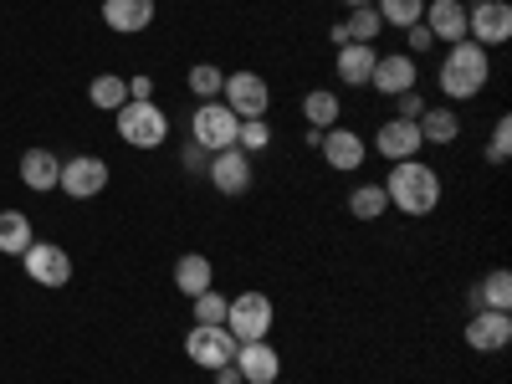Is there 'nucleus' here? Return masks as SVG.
Listing matches in <instances>:
<instances>
[{
    "instance_id": "1",
    "label": "nucleus",
    "mask_w": 512,
    "mask_h": 384,
    "mask_svg": "<svg viewBox=\"0 0 512 384\" xmlns=\"http://www.w3.org/2000/svg\"><path fill=\"white\" fill-rule=\"evenodd\" d=\"M384 195H390V210L420 221V216H431V210L441 205V175L425 159H400V164H390Z\"/></svg>"
},
{
    "instance_id": "2",
    "label": "nucleus",
    "mask_w": 512,
    "mask_h": 384,
    "mask_svg": "<svg viewBox=\"0 0 512 384\" xmlns=\"http://www.w3.org/2000/svg\"><path fill=\"white\" fill-rule=\"evenodd\" d=\"M436 77H441V98L466 103V98H477L487 88L492 62H487V52L477 47V41H456V47H446V62H441Z\"/></svg>"
},
{
    "instance_id": "3",
    "label": "nucleus",
    "mask_w": 512,
    "mask_h": 384,
    "mask_svg": "<svg viewBox=\"0 0 512 384\" xmlns=\"http://www.w3.org/2000/svg\"><path fill=\"white\" fill-rule=\"evenodd\" d=\"M277 328V308L267 292H236L231 308H226V333L236 344H256V338H272Z\"/></svg>"
},
{
    "instance_id": "4",
    "label": "nucleus",
    "mask_w": 512,
    "mask_h": 384,
    "mask_svg": "<svg viewBox=\"0 0 512 384\" xmlns=\"http://www.w3.org/2000/svg\"><path fill=\"white\" fill-rule=\"evenodd\" d=\"M113 118H118V139L128 149H159L169 139V118L159 113V103H134L128 98Z\"/></svg>"
},
{
    "instance_id": "5",
    "label": "nucleus",
    "mask_w": 512,
    "mask_h": 384,
    "mask_svg": "<svg viewBox=\"0 0 512 384\" xmlns=\"http://www.w3.org/2000/svg\"><path fill=\"white\" fill-rule=\"evenodd\" d=\"M236 128L241 118L221 103V98H210L190 113V144H200L205 154H221V149H236Z\"/></svg>"
},
{
    "instance_id": "6",
    "label": "nucleus",
    "mask_w": 512,
    "mask_h": 384,
    "mask_svg": "<svg viewBox=\"0 0 512 384\" xmlns=\"http://www.w3.org/2000/svg\"><path fill=\"white\" fill-rule=\"evenodd\" d=\"M185 359H195L200 369H226L231 359H236V338L226 333V323H195L190 333H185Z\"/></svg>"
},
{
    "instance_id": "7",
    "label": "nucleus",
    "mask_w": 512,
    "mask_h": 384,
    "mask_svg": "<svg viewBox=\"0 0 512 384\" xmlns=\"http://www.w3.org/2000/svg\"><path fill=\"white\" fill-rule=\"evenodd\" d=\"M507 36H512V6L507 0H477V6H466V41H477L482 52H492Z\"/></svg>"
},
{
    "instance_id": "8",
    "label": "nucleus",
    "mask_w": 512,
    "mask_h": 384,
    "mask_svg": "<svg viewBox=\"0 0 512 384\" xmlns=\"http://www.w3.org/2000/svg\"><path fill=\"white\" fill-rule=\"evenodd\" d=\"M221 103H226L236 118H267V108H272V88H267V77H262V72H226Z\"/></svg>"
},
{
    "instance_id": "9",
    "label": "nucleus",
    "mask_w": 512,
    "mask_h": 384,
    "mask_svg": "<svg viewBox=\"0 0 512 384\" xmlns=\"http://www.w3.org/2000/svg\"><path fill=\"white\" fill-rule=\"evenodd\" d=\"M205 180H210V190H216V195L241 200V195L256 185L251 154H241V149H221V154H210V164H205Z\"/></svg>"
},
{
    "instance_id": "10",
    "label": "nucleus",
    "mask_w": 512,
    "mask_h": 384,
    "mask_svg": "<svg viewBox=\"0 0 512 384\" xmlns=\"http://www.w3.org/2000/svg\"><path fill=\"white\" fill-rule=\"evenodd\" d=\"M57 190L72 195V200H93L108 190V164L98 154H72L62 159V175H57Z\"/></svg>"
},
{
    "instance_id": "11",
    "label": "nucleus",
    "mask_w": 512,
    "mask_h": 384,
    "mask_svg": "<svg viewBox=\"0 0 512 384\" xmlns=\"http://www.w3.org/2000/svg\"><path fill=\"white\" fill-rule=\"evenodd\" d=\"M21 262H26V277L36 287H67L72 282V256L57 246V241H31L21 251Z\"/></svg>"
},
{
    "instance_id": "12",
    "label": "nucleus",
    "mask_w": 512,
    "mask_h": 384,
    "mask_svg": "<svg viewBox=\"0 0 512 384\" xmlns=\"http://www.w3.org/2000/svg\"><path fill=\"white\" fill-rule=\"evenodd\" d=\"M420 149H425V139H420V123L415 118H384L374 128V154L379 159L400 164V159H415Z\"/></svg>"
},
{
    "instance_id": "13",
    "label": "nucleus",
    "mask_w": 512,
    "mask_h": 384,
    "mask_svg": "<svg viewBox=\"0 0 512 384\" xmlns=\"http://www.w3.org/2000/svg\"><path fill=\"white\" fill-rule=\"evenodd\" d=\"M369 88L384 93V98H400V93H415L420 88V67L410 52H390V57H379L374 72H369Z\"/></svg>"
},
{
    "instance_id": "14",
    "label": "nucleus",
    "mask_w": 512,
    "mask_h": 384,
    "mask_svg": "<svg viewBox=\"0 0 512 384\" xmlns=\"http://www.w3.org/2000/svg\"><path fill=\"white\" fill-rule=\"evenodd\" d=\"M512 344V313H497V308H477L466 318V349L477 354H497Z\"/></svg>"
},
{
    "instance_id": "15",
    "label": "nucleus",
    "mask_w": 512,
    "mask_h": 384,
    "mask_svg": "<svg viewBox=\"0 0 512 384\" xmlns=\"http://www.w3.org/2000/svg\"><path fill=\"white\" fill-rule=\"evenodd\" d=\"M236 374H241V384H277V374H282V359H277V349H272V338H256V344H236Z\"/></svg>"
},
{
    "instance_id": "16",
    "label": "nucleus",
    "mask_w": 512,
    "mask_h": 384,
    "mask_svg": "<svg viewBox=\"0 0 512 384\" xmlns=\"http://www.w3.org/2000/svg\"><path fill=\"white\" fill-rule=\"evenodd\" d=\"M318 154L338 169V175H349V169H359L364 159H369V149H364V139L354 134V128H323V139H318Z\"/></svg>"
},
{
    "instance_id": "17",
    "label": "nucleus",
    "mask_w": 512,
    "mask_h": 384,
    "mask_svg": "<svg viewBox=\"0 0 512 384\" xmlns=\"http://www.w3.org/2000/svg\"><path fill=\"white\" fill-rule=\"evenodd\" d=\"M420 26L431 31L436 41H446V47H456V41H466V6L461 0H425Z\"/></svg>"
},
{
    "instance_id": "18",
    "label": "nucleus",
    "mask_w": 512,
    "mask_h": 384,
    "mask_svg": "<svg viewBox=\"0 0 512 384\" xmlns=\"http://www.w3.org/2000/svg\"><path fill=\"white\" fill-rule=\"evenodd\" d=\"M379 52L369 47V41H344V47L333 52V72L344 88H369V72H374Z\"/></svg>"
},
{
    "instance_id": "19",
    "label": "nucleus",
    "mask_w": 512,
    "mask_h": 384,
    "mask_svg": "<svg viewBox=\"0 0 512 384\" xmlns=\"http://www.w3.org/2000/svg\"><path fill=\"white\" fill-rule=\"evenodd\" d=\"M103 21L118 36H134L154 26V0H103Z\"/></svg>"
},
{
    "instance_id": "20",
    "label": "nucleus",
    "mask_w": 512,
    "mask_h": 384,
    "mask_svg": "<svg viewBox=\"0 0 512 384\" xmlns=\"http://www.w3.org/2000/svg\"><path fill=\"white\" fill-rule=\"evenodd\" d=\"M57 175H62V159L52 149H26L21 154V185L26 190L47 195V190H57Z\"/></svg>"
},
{
    "instance_id": "21",
    "label": "nucleus",
    "mask_w": 512,
    "mask_h": 384,
    "mask_svg": "<svg viewBox=\"0 0 512 384\" xmlns=\"http://www.w3.org/2000/svg\"><path fill=\"white\" fill-rule=\"evenodd\" d=\"M175 287H180L185 297H200V292H210V287H216V267H210V256H200V251H185L180 262H175Z\"/></svg>"
},
{
    "instance_id": "22",
    "label": "nucleus",
    "mask_w": 512,
    "mask_h": 384,
    "mask_svg": "<svg viewBox=\"0 0 512 384\" xmlns=\"http://www.w3.org/2000/svg\"><path fill=\"white\" fill-rule=\"evenodd\" d=\"M415 123H420V139L425 144H456L461 139V113L456 108H441L436 103V108H425Z\"/></svg>"
},
{
    "instance_id": "23",
    "label": "nucleus",
    "mask_w": 512,
    "mask_h": 384,
    "mask_svg": "<svg viewBox=\"0 0 512 384\" xmlns=\"http://www.w3.org/2000/svg\"><path fill=\"white\" fill-rule=\"evenodd\" d=\"M472 303H477V308L507 313V308H512V272H507V267H492V272L482 277V287L472 292Z\"/></svg>"
},
{
    "instance_id": "24",
    "label": "nucleus",
    "mask_w": 512,
    "mask_h": 384,
    "mask_svg": "<svg viewBox=\"0 0 512 384\" xmlns=\"http://www.w3.org/2000/svg\"><path fill=\"white\" fill-rule=\"evenodd\" d=\"M88 103L103 108V113H118V108L128 103V82H123L118 72H98V77L88 82Z\"/></svg>"
},
{
    "instance_id": "25",
    "label": "nucleus",
    "mask_w": 512,
    "mask_h": 384,
    "mask_svg": "<svg viewBox=\"0 0 512 384\" xmlns=\"http://www.w3.org/2000/svg\"><path fill=\"white\" fill-rule=\"evenodd\" d=\"M26 246H31V216L0 210V256H21Z\"/></svg>"
},
{
    "instance_id": "26",
    "label": "nucleus",
    "mask_w": 512,
    "mask_h": 384,
    "mask_svg": "<svg viewBox=\"0 0 512 384\" xmlns=\"http://www.w3.org/2000/svg\"><path fill=\"white\" fill-rule=\"evenodd\" d=\"M338 113H344V108H338V93H328V88H313V93L303 98V123L318 128V134L338 123Z\"/></svg>"
},
{
    "instance_id": "27",
    "label": "nucleus",
    "mask_w": 512,
    "mask_h": 384,
    "mask_svg": "<svg viewBox=\"0 0 512 384\" xmlns=\"http://www.w3.org/2000/svg\"><path fill=\"white\" fill-rule=\"evenodd\" d=\"M384 210H390V195H384V185H359V190H349V216H354V221H379Z\"/></svg>"
},
{
    "instance_id": "28",
    "label": "nucleus",
    "mask_w": 512,
    "mask_h": 384,
    "mask_svg": "<svg viewBox=\"0 0 512 384\" xmlns=\"http://www.w3.org/2000/svg\"><path fill=\"white\" fill-rule=\"evenodd\" d=\"M374 11H379L384 26L410 31V26H420V16H425V0H374Z\"/></svg>"
},
{
    "instance_id": "29",
    "label": "nucleus",
    "mask_w": 512,
    "mask_h": 384,
    "mask_svg": "<svg viewBox=\"0 0 512 384\" xmlns=\"http://www.w3.org/2000/svg\"><path fill=\"white\" fill-rule=\"evenodd\" d=\"M185 82H190V93H195L200 103H210V98H221V88H226V72H221L216 62H195Z\"/></svg>"
},
{
    "instance_id": "30",
    "label": "nucleus",
    "mask_w": 512,
    "mask_h": 384,
    "mask_svg": "<svg viewBox=\"0 0 512 384\" xmlns=\"http://www.w3.org/2000/svg\"><path fill=\"white\" fill-rule=\"evenodd\" d=\"M338 26H344V41H369V47H374V36L384 31V21H379L374 6H354L349 21H338Z\"/></svg>"
},
{
    "instance_id": "31",
    "label": "nucleus",
    "mask_w": 512,
    "mask_h": 384,
    "mask_svg": "<svg viewBox=\"0 0 512 384\" xmlns=\"http://www.w3.org/2000/svg\"><path fill=\"white\" fill-rule=\"evenodd\" d=\"M267 144H272L267 118H241V128H236V149H241V154H262Z\"/></svg>"
},
{
    "instance_id": "32",
    "label": "nucleus",
    "mask_w": 512,
    "mask_h": 384,
    "mask_svg": "<svg viewBox=\"0 0 512 384\" xmlns=\"http://www.w3.org/2000/svg\"><path fill=\"white\" fill-rule=\"evenodd\" d=\"M190 303H195V323H226V308H231V297L210 287V292L190 297Z\"/></svg>"
},
{
    "instance_id": "33",
    "label": "nucleus",
    "mask_w": 512,
    "mask_h": 384,
    "mask_svg": "<svg viewBox=\"0 0 512 384\" xmlns=\"http://www.w3.org/2000/svg\"><path fill=\"white\" fill-rule=\"evenodd\" d=\"M507 154H512V118L502 113L492 123V139H487V164H507Z\"/></svg>"
},
{
    "instance_id": "34",
    "label": "nucleus",
    "mask_w": 512,
    "mask_h": 384,
    "mask_svg": "<svg viewBox=\"0 0 512 384\" xmlns=\"http://www.w3.org/2000/svg\"><path fill=\"white\" fill-rule=\"evenodd\" d=\"M128 82V98L134 103H154V77L149 72H134V77H123Z\"/></svg>"
},
{
    "instance_id": "35",
    "label": "nucleus",
    "mask_w": 512,
    "mask_h": 384,
    "mask_svg": "<svg viewBox=\"0 0 512 384\" xmlns=\"http://www.w3.org/2000/svg\"><path fill=\"white\" fill-rule=\"evenodd\" d=\"M405 47H410V57H420V52H431V47H436V36L425 31V26H410V31H405Z\"/></svg>"
},
{
    "instance_id": "36",
    "label": "nucleus",
    "mask_w": 512,
    "mask_h": 384,
    "mask_svg": "<svg viewBox=\"0 0 512 384\" xmlns=\"http://www.w3.org/2000/svg\"><path fill=\"white\" fill-rule=\"evenodd\" d=\"M395 108H400L395 118H420V113H425V98H420V93H400Z\"/></svg>"
},
{
    "instance_id": "37",
    "label": "nucleus",
    "mask_w": 512,
    "mask_h": 384,
    "mask_svg": "<svg viewBox=\"0 0 512 384\" xmlns=\"http://www.w3.org/2000/svg\"><path fill=\"white\" fill-rule=\"evenodd\" d=\"M180 164L190 169V175H200V169H205L210 159H205V149H200V144H185V159H180Z\"/></svg>"
},
{
    "instance_id": "38",
    "label": "nucleus",
    "mask_w": 512,
    "mask_h": 384,
    "mask_svg": "<svg viewBox=\"0 0 512 384\" xmlns=\"http://www.w3.org/2000/svg\"><path fill=\"white\" fill-rule=\"evenodd\" d=\"M216 384H241V374H236V364H226V369H216Z\"/></svg>"
},
{
    "instance_id": "39",
    "label": "nucleus",
    "mask_w": 512,
    "mask_h": 384,
    "mask_svg": "<svg viewBox=\"0 0 512 384\" xmlns=\"http://www.w3.org/2000/svg\"><path fill=\"white\" fill-rule=\"evenodd\" d=\"M344 6H349V11H354V6H374V0H344Z\"/></svg>"
}]
</instances>
